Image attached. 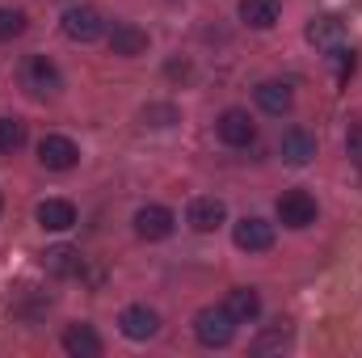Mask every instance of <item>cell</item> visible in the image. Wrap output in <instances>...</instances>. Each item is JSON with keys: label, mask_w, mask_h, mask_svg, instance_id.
Here are the masks:
<instances>
[{"label": "cell", "mask_w": 362, "mask_h": 358, "mask_svg": "<svg viewBox=\"0 0 362 358\" xmlns=\"http://www.w3.org/2000/svg\"><path fill=\"white\" fill-rule=\"evenodd\" d=\"M25 89L47 97V93H59V68L47 59V55H30L25 59Z\"/></svg>", "instance_id": "cell-9"}, {"label": "cell", "mask_w": 362, "mask_h": 358, "mask_svg": "<svg viewBox=\"0 0 362 358\" xmlns=\"http://www.w3.org/2000/svg\"><path fill=\"white\" fill-rule=\"evenodd\" d=\"M110 51H114V55H127V59L144 55V51H148V30L131 25V21H118V25L110 30Z\"/></svg>", "instance_id": "cell-10"}, {"label": "cell", "mask_w": 362, "mask_h": 358, "mask_svg": "<svg viewBox=\"0 0 362 358\" xmlns=\"http://www.w3.org/2000/svg\"><path fill=\"white\" fill-rule=\"evenodd\" d=\"M232 316H236V325L240 321H253L257 312H262V295L253 291V287H236V291H228V304H223Z\"/></svg>", "instance_id": "cell-18"}, {"label": "cell", "mask_w": 362, "mask_h": 358, "mask_svg": "<svg viewBox=\"0 0 362 358\" xmlns=\"http://www.w3.org/2000/svg\"><path fill=\"white\" fill-rule=\"evenodd\" d=\"M282 13V0H240V17L253 30H270Z\"/></svg>", "instance_id": "cell-15"}, {"label": "cell", "mask_w": 362, "mask_h": 358, "mask_svg": "<svg viewBox=\"0 0 362 358\" xmlns=\"http://www.w3.org/2000/svg\"><path fill=\"white\" fill-rule=\"evenodd\" d=\"M173 211L169 207H144V211H135V232L144 236V241H165V236H173Z\"/></svg>", "instance_id": "cell-7"}, {"label": "cell", "mask_w": 362, "mask_h": 358, "mask_svg": "<svg viewBox=\"0 0 362 358\" xmlns=\"http://www.w3.org/2000/svg\"><path fill=\"white\" fill-rule=\"evenodd\" d=\"M270 346H286V333H270V337L257 342V350H270Z\"/></svg>", "instance_id": "cell-24"}, {"label": "cell", "mask_w": 362, "mask_h": 358, "mask_svg": "<svg viewBox=\"0 0 362 358\" xmlns=\"http://www.w3.org/2000/svg\"><path fill=\"white\" fill-rule=\"evenodd\" d=\"M291 101H295V93H291L286 81H266V85H257V105H262L266 114H286Z\"/></svg>", "instance_id": "cell-17"}, {"label": "cell", "mask_w": 362, "mask_h": 358, "mask_svg": "<svg viewBox=\"0 0 362 358\" xmlns=\"http://www.w3.org/2000/svg\"><path fill=\"white\" fill-rule=\"evenodd\" d=\"M144 122H148V127H173V122H177V110H173V105H148V110H144Z\"/></svg>", "instance_id": "cell-22"}, {"label": "cell", "mask_w": 362, "mask_h": 358, "mask_svg": "<svg viewBox=\"0 0 362 358\" xmlns=\"http://www.w3.org/2000/svg\"><path fill=\"white\" fill-rule=\"evenodd\" d=\"M232 236H236V249H245V253H266L274 245V224L257 219V215H245Z\"/></svg>", "instance_id": "cell-6"}, {"label": "cell", "mask_w": 362, "mask_h": 358, "mask_svg": "<svg viewBox=\"0 0 362 358\" xmlns=\"http://www.w3.org/2000/svg\"><path fill=\"white\" fill-rule=\"evenodd\" d=\"M25 144V122L21 118H0V156H13Z\"/></svg>", "instance_id": "cell-20"}, {"label": "cell", "mask_w": 362, "mask_h": 358, "mask_svg": "<svg viewBox=\"0 0 362 358\" xmlns=\"http://www.w3.org/2000/svg\"><path fill=\"white\" fill-rule=\"evenodd\" d=\"M64 350L72 358H97L101 354V337L93 333L89 325H72V329L64 333Z\"/></svg>", "instance_id": "cell-16"}, {"label": "cell", "mask_w": 362, "mask_h": 358, "mask_svg": "<svg viewBox=\"0 0 362 358\" xmlns=\"http://www.w3.org/2000/svg\"><path fill=\"white\" fill-rule=\"evenodd\" d=\"M215 127H219V139L232 144V148H249V144L257 139V122H253L245 110H223Z\"/></svg>", "instance_id": "cell-4"}, {"label": "cell", "mask_w": 362, "mask_h": 358, "mask_svg": "<svg viewBox=\"0 0 362 358\" xmlns=\"http://www.w3.org/2000/svg\"><path fill=\"white\" fill-rule=\"evenodd\" d=\"M278 152H282V161H286V165H308V161L316 156V135H308V131L291 127V131L282 135Z\"/></svg>", "instance_id": "cell-13"}, {"label": "cell", "mask_w": 362, "mask_h": 358, "mask_svg": "<svg viewBox=\"0 0 362 358\" xmlns=\"http://www.w3.org/2000/svg\"><path fill=\"white\" fill-rule=\"evenodd\" d=\"M25 30V13L21 8H0V38H17Z\"/></svg>", "instance_id": "cell-21"}, {"label": "cell", "mask_w": 362, "mask_h": 358, "mask_svg": "<svg viewBox=\"0 0 362 358\" xmlns=\"http://www.w3.org/2000/svg\"><path fill=\"white\" fill-rule=\"evenodd\" d=\"M64 34H68L72 42H97V38L105 34V21H101L97 8L81 4V8H68V13H64Z\"/></svg>", "instance_id": "cell-3"}, {"label": "cell", "mask_w": 362, "mask_h": 358, "mask_svg": "<svg viewBox=\"0 0 362 358\" xmlns=\"http://www.w3.org/2000/svg\"><path fill=\"white\" fill-rule=\"evenodd\" d=\"M308 38L320 42V47H333V42L346 38V25H341V17H320V21L308 25Z\"/></svg>", "instance_id": "cell-19"}, {"label": "cell", "mask_w": 362, "mask_h": 358, "mask_svg": "<svg viewBox=\"0 0 362 358\" xmlns=\"http://www.w3.org/2000/svg\"><path fill=\"white\" fill-rule=\"evenodd\" d=\"M223 219H228V207H223L219 198H194V202H189V224H194L198 232H215Z\"/></svg>", "instance_id": "cell-14"}, {"label": "cell", "mask_w": 362, "mask_h": 358, "mask_svg": "<svg viewBox=\"0 0 362 358\" xmlns=\"http://www.w3.org/2000/svg\"><path fill=\"white\" fill-rule=\"evenodd\" d=\"M42 266H47V274H55V278H76L85 270V258L72 245H55V249L42 253Z\"/></svg>", "instance_id": "cell-12"}, {"label": "cell", "mask_w": 362, "mask_h": 358, "mask_svg": "<svg viewBox=\"0 0 362 358\" xmlns=\"http://www.w3.org/2000/svg\"><path fill=\"white\" fill-rule=\"evenodd\" d=\"M278 219H282L286 228H308V224H316V198H312L308 190H286V194L278 198Z\"/></svg>", "instance_id": "cell-2"}, {"label": "cell", "mask_w": 362, "mask_h": 358, "mask_svg": "<svg viewBox=\"0 0 362 358\" xmlns=\"http://www.w3.org/2000/svg\"><path fill=\"white\" fill-rule=\"evenodd\" d=\"M333 59H337V85H341V81H346V76L354 72V51L337 47V51H333Z\"/></svg>", "instance_id": "cell-23"}, {"label": "cell", "mask_w": 362, "mask_h": 358, "mask_svg": "<svg viewBox=\"0 0 362 358\" xmlns=\"http://www.w3.org/2000/svg\"><path fill=\"white\" fill-rule=\"evenodd\" d=\"M118 325H122V333H127L131 342H148V337H156L160 316H156L152 308H144V304H131V308L118 316Z\"/></svg>", "instance_id": "cell-8"}, {"label": "cell", "mask_w": 362, "mask_h": 358, "mask_svg": "<svg viewBox=\"0 0 362 358\" xmlns=\"http://www.w3.org/2000/svg\"><path fill=\"white\" fill-rule=\"evenodd\" d=\"M194 333H198L202 346H228L232 333H236V316L228 308H202L194 316Z\"/></svg>", "instance_id": "cell-1"}, {"label": "cell", "mask_w": 362, "mask_h": 358, "mask_svg": "<svg viewBox=\"0 0 362 358\" xmlns=\"http://www.w3.org/2000/svg\"><path fill=\"white\" fill-rule=\"evenodd\" d=\"M38 224L47 228V232H68L72 224H76V207L68 202V198H47V202H38Z\"/></svg>", "instance_id": "cell-11"}, {"label": "cell", "mask_w": 362, "mask_h": 358, "mask_svg": "<svg viewBox=\"0 0 362 358\" xmlns=\"http://www.w3.org/2000/svg\"><path fill=\"white\" fill-rule=\"evenodd\" d=\"M38 161H42L47 169L64 173V169H72V165L81 161V148H76L68 135H42V144H38Z\"/></svg>", "instance_id": "cell-5"}]
</instances>
